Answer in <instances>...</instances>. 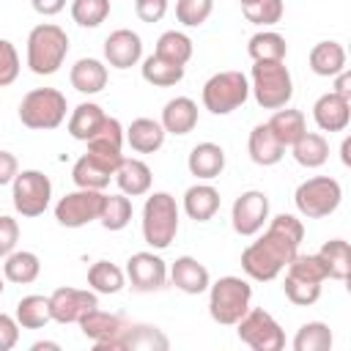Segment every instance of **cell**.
I'll return each instance as SVG.
<instances>
[{"instance_id": "6da1fadb", "label": "cell", "mask_w": 351, "mask_h": 351, "mask_svg": "<svg viewBox=\"0 0 351 351\" xmlns=\"http://www.w3.org/2000/svg\"><path fill=\"white\" fill-rule=\"evenodd\" d=\"M302 239H304L302 219H296L293 214H277L274 219H269L263 236L258 241H252L250 247H244V252H241L244 274L258 282L274 280L291 263V258L299 252Z\"/></svg>"}, {"instance_id": "ac0fdd59", "label": "cell", "mask_w": 351, "mask_h": 351, "mask_svg": "<svg viewBox=\"0 0 351 351\" xmlns=\"http://www.w3.org/2000/svg\"><path fill=\"white\" fill-rule=\"evenodd\" d=\"M170 282H173L178 291H184V293H189V296H197V293L208 291L211 277H208V269H206L197 258L181 255V258H176V263L170 266Z\"/></svg>"}, {"instance_id": "f907efd6", "label": "cell", "mask_w": 351, "mask_h": 351, "mask_svg": "<svg viewBox=\"0 0 351 351\" xmlns=\"http://www.w3.org/2000/svg\"><path fill=\"white\" fill-rule=\"evenodd\" d=\"M16 173H19V162H16V156H14L11 151H0V186L11 184Z\"/></svg>"}, {"instance_id": "681fc988", "label": "cell", "mask_w": 351, "mask_h": 351, "mask_svg": "<svg viewBox=\"0 0 351 351\" xmlns=\"http://www.w3.org/2000/svg\"><path fill=\"white\" fill-rule=\"evenodd\" d=\"M19 340V324L16 318L0 313V351H11Z\"/></svg>"}, {"instance_id": "5bb4252c", "label": "cell", "mask_w": 351, "mask_h": 351, "mask_svg": "<svg viewBox=\"0 0 351 351\" xmlns=\"http://www.w3.org/2000/svg\"><path fill=\"white\" fill-rule=\"evenodd\" d=\"M93 307H99V296L88 288H58L49 293V313L58 324H80V318Z\"/></svg>"}, {"instance_id": "d4e9b609", "label": "cell", "mask_w": 351, "mask_h": 351, "mask_svg": "<svg viewBox=\"0 0 351 351\" xmlns=\"http://www.w3.org/2000/svg\"><path fill=\"white\" fill-rule=\"evenodd\" d=\"M115 184H118V189L123 192V195H129V197H140V195H148V189H151V181H154V176H151V167L143 162V159H121V165H118V170H115Z\"/></svg>"}, {"instance_id": "9a60e30c", "label": "cell", "mask_w": 351, "mask_h": 351, "mask_svg": "<svg viewBox=\"0 0 351 351\" xmlns=\"http://www.w3.org/2000/svg\"><path fill=\"white\" fill-rule=\"evenodd\" d=\"M126 280L132 282V288L137 293H151V291H162L167 282V266L159 255L154 252H134L126 261Z\"/></svg>"}, {"instance_id": "f6af8a7d", "label": "cell", "mask_w": 351, "mask_h": 351, "mask_svg": "<svg viewBox=\"0 0 351 351\" xmlns=\"http://www.w3.org/2000/svg\"><path fill=\"white\" fill-rule=\"evenodd\" d=\"M241 11L252 25H277L282 19V0H258L252 5H241Z\"/></svg>"}, {"instance_id": "8fae6325", "label": "cell", "mask_w": 351, "mask_h": 351, "mask_svg": "<svg viewBox=\"0 0 351 351\" xmlns=\"http://www.w3.org/2000/svg\"><path fill=\"white\" fill-rule=\"evenodd\" d=\"M14 208L22 217H41L52 197V181L41 170H22L11 181Z\"/></svg>"}, {"instance_id": "7bdbcfd3", "label": "cell", "mask_w": 351, "mask_h": 351, "mask_svg": "<svg viewBox=\"0 0 351 351\" xmlns=\"http://www.w3.org/2000/svg\"><path fill=\"white\" fill-rule=\"evenodd\" d=\"M214 11V0H178L176 3V19L184 27H200Z\"/></svg>"}, {"instance_id": "d6986e66", "label": "cell", "mask_w": 351, "mask_h": 351, "mask_svg": "<svg viewBox=\"0 0 351 351\" xmlns=\"http://www.w3.org/2000/svg\"><path fill=\"white\" fill-rule=\"evenodd\" d=\"M313 118L318 123V129L324 132H343L351 121V101L340 99L337 93H324L315 99L313 104Z\"/></svg>"}, {"instance_id": "60d3db41", "label": "cell", "mask_w": 351, "mask_h": 351, "mask_svg": "<svg viewBox=\"0 0 351 351\" xmlns=\"http://www.w3.org/2000/svg\"><path fill=\"white\" fill-rule=\"evenodd\" d=\"M282 291H285V296H288L293 304L310 307V304H315L318 296H321V282H313V280H304V277H296V274L285 271Z\"/></svg>"}, {"instance_id": "ee69618b", "label": "cell", "mask_w": 351, "mask_h": 351, "mask_svg": "<svg viewBox=\"0 0 351 351\" xmlns=\"http://www.w3.org/2000/svg\"><path fill=\"white\" fill-rule=\"evenodd\" d=\"M167 337L156 329V326H145V324H132L129 337H126V351L129 348H167Z\"/></svg>"}, {"instance_id": "5b68a950", "label": "cell", "mask_w": 351, "mask_h": 351, "mask_svg": "<svg viewBox=\"0 0 351 351\" xmlns=\"http://www.w3.org/2000/svg\"><path fill=\"white\" fill-rule=\"evenodd\" d=\"M250 302H252V285L241 277L228 274L208 285V313L222 326H233L250 310Z\"/></svg>"}, {"instance_id": "d590c367", "label": "cell", "mask_w": 351, "mask_h": 351, "mask_svg": "<svg viewBox=\"0 0 351 351\" xmlns=\"http://www.w3.org/2000/svg\"><path fill=\"white\" fill-rule=\"evenodd\" d=\"M88 285L96 293H118L126 285V274L121 266H115L110 261H96L88 269Z\"/></svg>"}, {"instance_id": "cb8c5ba5", "label": "cell", "mask_w": 351, "mask_h": 351, "mask_svg": "<svg viewBox=\"0 0 351 351\" xmlns=\"http://www.w3.org/2000/svg\"><path fill=\"white\" fill-rule=\"evenodd\" d=\"M186 167L200 181L217 178L225 170V151H222V145H217V143H197L189 151V156H186Z\"/></svg>"}, {"instance_id": "3957f363", "label": "cell", "mask_w": 351, "mask_h": 351, "mask_svg": "<svg viewBox=\"0 0 351 351\" xmlns=\"http://www.w3.org/2000/svg\"><path fill=\"white\" fill-rule=\"evenodd\" d=\"M250 90L263 110H280L293 96V80L282 60H255L250 71Z\"/></svg>"}, {"instance_id": "52a82bcc", "label": "cell", "mask_w": 351, "mask_h": 351, "mask_svg": "<svg viewBox=\"0 0 351 351\" xmlns=\"http://www.w3.org/2000/svg\"><path fill=\"white\" fill-rule=\"evenodd\" d=\"M250 96V80L241 71H217L203 85V107L214 115L239 110Z\"/></svg>"}, {"instance_id": "bcb514c9", "label": "cell", "mask_w": 351, "mask_h": 351, "mask_svg": "<svg viewBox=\"0 0 351 351\" xmlns=\"http://www.w3.org/2000/svg\"><path fill=\"white\" fill-rule=\"evenodd\" d=\"M19 77V52L8 38H0V88Z\"/></svg>"}, {"instance_id": "603a6c76", "label": "cell", "mask_w": 351, "mask_h": 351, "mask_svg": "<svg viewBox=\"0 0 351 351\" xmlns=\"http://www.w3.org/2000/svg\"><path fill=\"white\" fill-rule=\"evenodd\" d=\"M247 151H250V159L255 165H261V167H271V165H277L285 156V145L274 137V132L269 129V123H258L250 132Z\"/></svg>"}, {"instance_id": "30bf717a", "label": "cell", "mask_w": 351, "mask_h": 351, "mask_svg": "<svg viewBox=\"0 0 351 351\" xmlns=\"http://www.w3.org/2000/svg\"><path fill=\"white\" fill-rule=\"evenodd\" d=\"M233 326H236L239 340L244 346H250L252 351H280L285 346L282 326L274 321L271 313H266L261 307H250Z\"/></svg>"}, {"instance_id": "484cf974", "label": "cell", "mask_w": 351, "mask_h": 351, "mask_svg": "<svg viewBox=\"0 0 351 351\" xmlns=\"http://www.w3.org/2000/svg\"><path fill=\"white\" fill-rule=\"evenodd\" d=\"M69 80H71V88L74 90L93 96V93L104 90V85H107V66L101 60H96V58H80L71 66Z\"/></svg>"}, {"instance_id": "9c48e42d", "label": "cell", "mask_w": 351, "mask_h": 351, "mask_svg": "<svg viewBox=\"0 0 351 351\" xmlns=\"http://www.w3.org/2000/svg\"><path fill=\"white\" fill-rule=\"evenodd\" d=\"M80 329L99 351H126V337H129L132 324L123 315L93 307L90 313L80 318Z\"/></svg>"}, {"instance_id": "277c9868", "label": "cell", "mask_w": 351, "mask_h": 351, "mask_svg": "<svg viewBox=\"0 0 351 351\" xmlns=\"http://www.w3.org/2000/svg\"><path fill=\"white\" fill-rule=\"evenodd\" d=\"M178 233V206L170 192H154L143 206V239L154 250H167Z\"/></svg>"}, {"instance_id": "44dd1931", "label": "cell", "mask_w": 351, "mask_h": 351, "mask_svg": "<svg viewBox=\"0 0 351 351\" xmlns=\"http://www.w3.org/2000/svg\"><path fill=\"white\" fill-rule=\"evenodd\" d=\"M159 123L167 134H189L197 126V104L189 96H176L165 104Z\"/></svg>"}, {"instance_id": "ab89813d", "label": "cell", "mask_w": 351, "mask_h": 351, "mask_svg": "<svg viewBox=\"0 0 351 351\" xmlns=\"http://www.w3.org/2000/svg\"><path fill=\"white\" fill-rule=\"evenodd\" d=\"M132 219V200L129 195L118 192V195H104V206H101V214H99V222L107 228V230H123Z\"/></svg>"}, {"instance_id": "ffe728a7", "label": "cell", "mask_w": 351, "mask_h": 351, "mask_svg": "<svg viewBox=\"0 0 351 351\" xmlns=\"http://www.w3.org/2000/svg\"><path fill=\"white\" fill-rule=\"evenodd\" d=\"M121 148H123V126H121L118 118L107 115L101 121V126L93 132V137L88 140V151L101 156V159H107V162H112V165H121V159H123Z\"/></svg>"}, {"instance_id": "11a10c76", "label": "cell", "mask_w": 351, "mask_h": 351, "mask_svg": "<svg viewBox=\"0 0 351 351\" xmlns=\"http://www.w3.org/2000/svg\"><path fill=\"white\" fill-rule=\"evenodd\" d=\"M30 348H33V351H41V348H55V351H58L60 346H58V343H49V340H38V343H33Z\"/></svg>"}, {"instance_id": "f1b7e54d", "label": "cell", "mask_w": 351, "mask_h": 351, "mask_svg": "<svg viewBox=\"0 0 351 351\" xmlns=\"http://www.w3.org/2000/svg\"><path fill=\"white\" fill-rule=\"evenodd\" d=\"M266 123H269V129L274 132V137H277L285 148H291V145L307 132L304 112H302V110H291V107H280V110H274V115H271Z\"/></svg>"}, {"instance_id": "4fadbf2b", "label": "cell", "mask_w": 351, "mask_h": 351, "mask_svg": "<svg viewBox=\"0 0 351 351\" xmlns=\"http://www.w3.org/2000/svg\"><path fill=\"white\" fill-rule=\"evenodd\" d=\"M230 222L239 236H255L269 222V197L261 189H247L233 200Z\"/></svg>"}, {"instance_id": "816d5d0a", "label": "cell", "mask_w": 351, "mask_h": 351, "mask_svg": "<svg viewBox=\"0 0 351 351\" xmlns=\"http://www.w3.org/2000/svg\"><path fill=\"white\" fill-rule=\"evenodd\" d=\"M30 5L41 16H55V14H60L66 8V0H30Z\"/></svg>"}, {"instance_id": "c3c4849f", "label": "cell", "mask_w": 351, "mask_h": 351, "mask_svg": "<svg viewBox=\"0 0 351 351\" xmlns=\"http://www.w3.org/2000/svg\"><path fill=\"white\" fill-rule=\"evenodd\" d=\"M134 14L140 16V22H159L167 14V0H134Z\"/></svg>"}, {"instance_id": "e0dca14e", "label": "cell", "mask_w": 351, "mask_h": 351, "mask_svg": "<svg viewBox=\"0 0 351 351\" xmlns=\"http://www.w3.org/2000/svg\"><path fill=\"white\" fill-rule=\"evenodd\" d=\"M118 165L96 156V154H82L74 167H71V181L80 186V189H104L110 184V178L115 176Z\"/></svg>"}, {"instance_id": "b9f144b4", "label": "cell", "mask_w": 351, "mask_h": 351, "mask_svg": "<svg viewBox=\"0 0 351 351\" xmlns=\"http://www.w3.org/2000/svg\"><path fill=\"white\" fill-rule=\"evenodd\" d=\"M110 16V0H71V19L80 27H99Z\"/></svg>"}, {"instance_id": "836d02e7", "label": "cell", "mask_w": 351, "mask_h": 351, "mask_svg": "<svg viewBox=\"0 0 351 351\" xmlns=\"http://www.w3.org/2000/svg\"><path fill=\"white\" fill-rule=\"evenodd\" d=\"M291 154L293 159L302 165V167H321L326 159H329V143L324 134L318 132H304L293 145H291Z\"/></svg>"}, {"instance_id": "4dcf8cb0", "label": "cell", "mask_w": 351, "mask_h": 351, "mask_svg": "<svg viewBox=\"0 0 351 351\" xmlns=\"http://www.w3.org/2000/svg\"><path fill=\"white\" fill-rule=\"evenodd\" d=\"M104 118H107V112H104L96 101H82V104H77V107L71 110V115H69V134H71L74 140L88 143V140L93 137V132L101 126Z\"/></svg>"}, {"instance_id": "d6a6232c", "label": "cell", "mask_w": 351, "mask_h": 351, "mask_svg": "<svg viewBox=\"0 0 351 351\" xmlns=\"http://www.w3.org/2000/svg\"><path fill=\"white\" fill-rule=\"evenodd\" d=\"M16 324L22 329H44L49 321H52V313H49V296H41V293H30V296H22L16 302V313H14Z\"/></svg>"}, {"instance_id": "f5cc1de1", "label": "cell", "mask_w": 351, "mask_h": 351, "mask_svg": "<svg viewBox=\"0 0 351 351\" xmlns=\"http://www.w3.org/2000/svg\"><path fill=\"white\" fill-rule=\"evenodd\" d=\"M332 93H337L340 99L351 101V74H348L346 69L335 74V88H332Z\"/></svg>"}, {"instance_id": "8992f818", "label": "cell", "mask_w": 351, "mask_h": 351, "mask_svg": "<svg viewBox=\"0 0 351 351\" xmlns=\"http://www.w3.org/2000/svg\"><path fill=\"white\" fill-rule=\"evenodd\" d=\"M66 96L55 88H33L19 101V121L27 129H58L66 121Z\"/></svg>"}, {"instance_id": "db71d44e", "label": "cell", "mask_w": 351, "mask_h": 351, "mask_svg": "<svg viewBox=\"0 0 351 351\" xmlns=\"http://www.w3.org/2000/svg\"><path fill=\"white\" fill-rule=\"evenodd\" d=\"M348 151H351V140L346 137V140H343V145H340V159H343V165H351V156H348Z\"/></svg>"}, {"instance_id": "2e32d148", "label": "cell", "mask_w": 351, "mask_h": 351, "mask_svg": "<svg viewBox=\"0 0 351 351\" xmlns=\"http://www.w3.org/2000/svg\"><path fill=\"white\" fill-rule=\"evenodd\" d=\"M140 58H143V38L134 30L121 27L104 38V60L112 69H132L140 63Z\"/></svg>"}, {"instance_id": "f546056e", "label": "cell", "mask_w": 351, "mask_h": 351, "mask_svg": "<svg viewBox=\"0 0 351 351\" xmlns=\"http://www.w3.org/2000/svg\"><path fill=\"white\" fill-rule=\"evenodd\" d=\"M326 269V277L329 280H348V271H351V250H348V241L346 239H329L324 241V247L315 252Z\"/></svg>"}, {"instance_id": "6f0895ef", "label": "cell", "mask_w": 351, "mask_h": 351, "mask_svg": "<svg viewBox=\"0 0 351 351\" xmlns=\"http://www.w3.org/2000/svg\"><path fill=\"white\" fill-rule=\"evenodd\" d=\"M3 288H5V285H3V277H0V296H3Z\"/></svg>"}, {"instance_id": "ba28073f", "label": "cell", "mask_w": 351, "mask_h": 351, "mask_svg": "<svg viewBox=\"0 0 351 351\" xmlns=\"http://www.w3.org/2000/svg\"><path fill=\"white\" fill-rule=\"evenodd\" d=\"M340 200H343V189L329 176H313V178L302 181L293 192V203H296L299 214L307 219H321V217L335 214Z\"/></svg>"}, {"instance_id": "7c38bea8", "label": "cell", "mask_w": 351, "mask_h": 351, "mask_svg": "<svg viewBox=\"0 0 351 351\" xmlns=\"http://www.w3.org/2000/svg\"><path fill=\"white\" fill-rule=\"evenodd\" d=\"M104 206V192L101 189H74L66 192L58 203H55V219L63 228H82L93 219H99Z\"/></svg>"}, {"instance_id": "7dc6e473", "label": "cell", "mask_w": 351, "mask_h": 351, "mask_svg": "<svg viewBox=\"0 0 351 351\" xmlns=\"http://www.w3.org/2000/svg\"><path fill=\"white\" fill-rule=\"evenodd\" d=\"M16 241H19V225L14 217H0V258H5L8 252L16 250Z\"/></svg>"}, {"instance_id": "f35d334b", "label": "cell", "mask_w": 351, "mask_h": 351, "mask_svg": "<svg viewBox=\"0 0 351 351\" xmlns=\"http://www.w3.org/2000/svg\"><path fill=\"white\" fill-rule=\"evenodd\" d=\"M332 348V329L324 321H307L299 326L293 337V351H329Z\"/></svg>"}, {"instance_id": "e575fe53", "label": "cell", "mask_w": 351, "mask_h": 351, "mask_svg": "<svg viewBox=\"0 0 351 351\" xmlns=\"http://www.w3.org/2000/svg\"><path fill=\"white\" fill-rule=\"evenodd\" d=\"M140 69H143V80L151 82V85H156V88H170V85H176V82L184 80V66L170 63V60L159 58L156 52L148 55Z\"/></svg>"}, {"instance_id": "4316f807", "label": "cell", "mask_w": 351, "mask_h": 351, "mask_svg": "<svg viewBox=\"0 0 351 351\" xmlns=\"http://www.w3.org/2000/svg\"><path fill=\"white\" fill-rule=\"evenodd\" d=\"M184 211L195 222H208L219 211V192L211 184H192L184 192Z\"/></svg>"}, {"instance_id": "1f68e13d", "label": "cell", "mask_w": 351, "mask_h": 351, "mask_svg": "<svg viewBox=\"0 0 351 351\" xmlns=\"http://www.w3.org/2000/svg\"><path fill=\"white\" fill-rule=\"evenodd\" d=\"M41 271V261L36 252L30 250H14L5 255V263H3V277L8 282H16V285H27L38 277Z\"/></svg>"}, {"instance_id": "7a4b0ae2", "label": "cell", "mask_w": 351, "mask_h": 351, "mask_svg": "<svg viewBox=\"0 0 351 351\" xmlns=\"http://www.w3.org/2000/svg\"><path fill=\"white\" fill-rule=\"evenodd\" d=\"M69 55V36L52 22H41L27 33V69L38 77L55 74Z\"/></svg>"}, {"instance_id": "7402d4cb", "label": "cell", "mask_w": 351, "mask_h": 351, "mask_svg": "<svg viewBox=\"0 0 351 351\" xmlns=\"http://www.w3.org/2000/svg\"><path fill=\"white\" fill-rule=\"evenodd\" d=\"M165 134H167V132L162 129L159 121H154V118H134V121L126 126L123 140H126L129 148L137 151V154H154V151H159V148L165 145Z\"/></svg>"}, {"instance_id": "9f6ffc18", "label": "cell", "mask_w": 351, "mask_h": 351, "mask_svg": "<svg viewBox=\"0 0 351 351\" xmlns=\"http://www.w3.org/2000/svg\"><path fill=\"white\" fill-rule=\"evenodd\" d=\"M241 5H252V3H258V0H239Z\"/></svg>"}, {"instance_id": "8d00e7d4", "label": "cell", "mask_w": 351, "mask_h": 351, "mask_svg": "<svg viewBox=\"0 0 351 351\" xmlns=\"http://www.w3.org/2000/svg\"><path fill=\"white\" fill-rule=\"evenodd\" d=\"M159 58L170 60V63H178V66H186L189 58H192V38L181 30H165L159 38H156V49H154Z\"/></svg>"}, {"instance_id": "83f0119b", "label": "cell", "mask_w": 351, "mask_h": 351, "mask_svg": "<svg viewBox=\"0 0 351 351\" xmlns=\"http://www.w3.org/2000/svg\"><path fill=\"white\" fill-rule=\"evenodd\" d=\"M307 63H310L313 74H318V77H335L337 71L346 69V49H343L340 41H318L310 49Z\"/></svg>"}, {"instance_id": "74e56055", "label": "cell", "mask_w": 351, "mask_h": 351, "mask_svg": "<svg viewBox=\"0 0 351 351\" xmlns=\"http://www.w3.org/2000/svg\"><path fill=\"white\" fill-rule=\"evenodd\" d=\"M247 52H250L252 60H285L288 44H285V38H282L280 33H274V30H261V33H255V36L250 38Z\"/></svg>"}]
</instances>
